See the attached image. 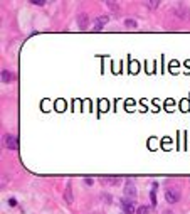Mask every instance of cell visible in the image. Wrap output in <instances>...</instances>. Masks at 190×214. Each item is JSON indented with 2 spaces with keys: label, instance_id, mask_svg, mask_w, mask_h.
I'll list each match as a JSON object with an SVG mask.
<instances>
[{
  "label": "cell",
  "instance_id": "6da1fadb",
  "mask_svg": "<svg viewBox=\"0 0 190 214\" xmlns=\"http://www.w3.org/2000/svg\"><path fill=\"white\" fill-rule=\"evenodd\" d=\"M165 199H167V202H170V204H175V202L180 201V192H178L177 189H167Z\"/></svg>",
  "mask_w": 190,
  "mask_h": 214
},
{
  "label": "cell",
  "instance_id": "7a4b0ae2",
  "mask_svg": "<svg viewBox=\"0 0 190 214\" xmlns=\"http://www.w3.org/2000/svg\"><path fill=\"white\" fill-rule=\"evenodd\" d=\"M125 196L128 199H135L136 197V187H135V182L133 180H126V184H125Z\"/></svg>",
  "mask_w": 190,
  "mask_h": 214
},
{
  "label": "cell",
  "instance_id": "3957f363",
  "mask_svg": "<svg viewBox=\"0 0 190 214\" xmlns=\"http://www.w3.org/2000/svg\"><path fill=\"white\" fill-rule=\"evenodd\" d=\"M4 142H5V147L9 150H15L17 148V138L14 137V135H10V133H7L4 137Z\"/></svg>",
  "mask_w": 190,
  "mask_h": 214
},
{
  "label": "cell",
  "instance_id": "277c9868",
  "mask_svg": "<svg viewBox=\"0 0 190 214\" xmlns=\"http://www.w3.org/2000/svg\"><path fill=\"white\" fill-rule=\"evenodd\" d=\"M121 206H123V209H125L126 214H133V211H135V201H133V199L125 197V199L121 201Z\"/></svg>",
  "mask_w": 190,
  "mask_h": 214
},
{
  "label": "cell",
  "instance_id": "5b68a950",
  "mask_svg": "<svg viewBox=\"0 0 190 214\" xmlns=\"http://www.w3.org/2000/svg\"><path fill=\"white\" fill-rule=\"evenodd\" d=\"M108 20H110V17H106V15H103V17H96L94 19V22H93V29L94 30H101L103 27L106 26V24H108Z\"/></svg>",
  "mask_w": 190,
  "mask_h": 214
},
{
  "label": "cell",
  "instance_id": "8992f818",
  "mask_svg": "<svg viewBox=\"0 0 190 214\" xmlns=\"http://www.w3.org/2000/svg\"><path fill=\"white\" fill-rule=\"evenodd\" d=\"M64 201L68 202V204H72V201H74V196H72L71 184H68V185H66V189H64Z\"/></svg>",
  "mask_w": 190,
  "mask_h": 214
},
{
  "label": "cell",
  "instance_id": "52a82bcc",
  "mask_svg": "<svg viewBox=\"0 0 190 214\" xmlns=\"http://www.w3.org/2000/svg\"><path fill=\"white\" fill-rule=\"evenodd\" d=\"M77 24H79V27H81V29L84 30V29H86V26H88V15L81 12L79 15H77Z\"/></svg>",
  "mask_w": 190,
  "mask_h": 214
},
{
  "label": "cell",
  "instance_id": "ba28073f",
  "mask_svg": "<svg viewBox=\"0 0 190 214\" xmlns=\"http://www.w3.org/2000/svg\"><path fill=\"white\" fill-rule=\"evenodd\" d=\"M158 5H160V2H158V0H146V2H145V7H148L150 10H155Z\"/></svg>",
  "mask_w": 190,
  "mask_h": 214
},
{
  "label": "cell",
  "instance_id": "9c48e42d",
  "mask_svg": "<svg viewBox=\"0 0 190 214\" xmlns=\"http://www.w3.org/2000/svg\"><path fill=\"white\" fill-rule=\"evenodd\" d=\"M12 81V74L9 73V71H2V83H10Z\"/></svg>",
  "mask_w": 190,
  "mask_h": 214
},
{
  "label": "cell",
  "instance_id": "30bf717a",
  "mask_svg": "<svg viewBox=\"0 0 190 214\" xmlns=\"http://www.w3.org/2000/svg\"><path fill=\"white\" fill-rule=\"evenodd\" d=\"M125 26L130 27V29H135V27H136V20H135V19H126V20H125Z\"/></svg>",
  "mask_w": 190,
  "mask_h": 214
},
{
  "label": "cell",
  "instance_id": "8fae6325",
  "mask_svg": "<svg viewBox=\"0 0 190 214\" xmlns=\"http://www.w3.org/2000/svg\"><path fill=\"white\" fill-rule=\"evenodd\" d=\"M104 182H108V184H113V185H116V184H119V179H118V177H106V179H104Z\"/></svg>",
  "mask_w": 190,
  "mask_h": 214
},
{
  "label": "cell",
  "instance_id": "7c38bea8",
  "mask_svg": "<svg viewBox=\"0 0 190 214\" xmlns=\"http://www.w3.org/2000/svg\"><path fill=\"white\" fill-rule=\"evenodd\" d=\"M148 212V207L146 206H140L138 209H136V214H146Z\"/></svg>",
  "mask_w": 190,
  "mask_h": 214
},
{
  "label": "cell",
  "instance_id": "4fadbf2b",
  "mask_svg": "<svg viewBox=\"0 0 190 214\" xmlns=\"http://www.w3.org/2000/svg\"><path fill=\"white\" fill-rule=\"evenodd\" d=\"M108 7H110L111 10H114V12H118V4H116V2H108Z\"/></svg>",
  "mask_w": 190,
  "mask_h": 214
},
{
  "label": "cell",
  "instance_id": "5bb4252c",
  "mask_svg": "<svg viewBox=\"0 0 190 214\" xmlns=\"http://www.w3.org/2000/svg\"><path fill=\"white\" fill-rule=\"evenodd\" d=\"M30 4H34V5H46V2H42V0H32Z\"/></svg>",
  "mask_w": 190,
  "mask_h": 214
},
{
  "label": "cell",
  "instance_id": "9a60e30c",
  "mask_svg": "<svg viewBox=\"0 0 190 214\" xmlns=\"http://www.w3.org/2000/svg\"><path fill=\"white\" fill-rule=\"evenodd\" d=\"M84 184H86V185H93V184H94V180H93V179H88V177H86V179H84Z\"/></svg>",
  "mask_w": 190,
  "mask_h": 214
},
{
  "label": "cell",
  "instance_id": "2e32d148",
  "mask_svg": "<svg viewBox=\"0 0 190 214\" xmlns=\"http://www.w3.org/2000/svg\"><path fill=\"white\" fill-rule=\"evenodd\" d=\"M9 204H10V206H15L17 202H15V199H10V201H9Z\"/></svg>",
  "mask_w": 190,
  "mask_h": 214
},
{
  "label": "cell",
  "instance_id": "e0dca14e",
  "mask_svg": "<svg viewBox=\"0 0 190 214\" xmlns=\"http://www.w3.org/2000/svg\"><path fill=\"white\" fill-rule=\"evenodd\" d=\"M163 214H173V212H172V211H165Z\"/></svg>",
  "mask_w": 190,
  "mask_h": 214
}]
</instances>
